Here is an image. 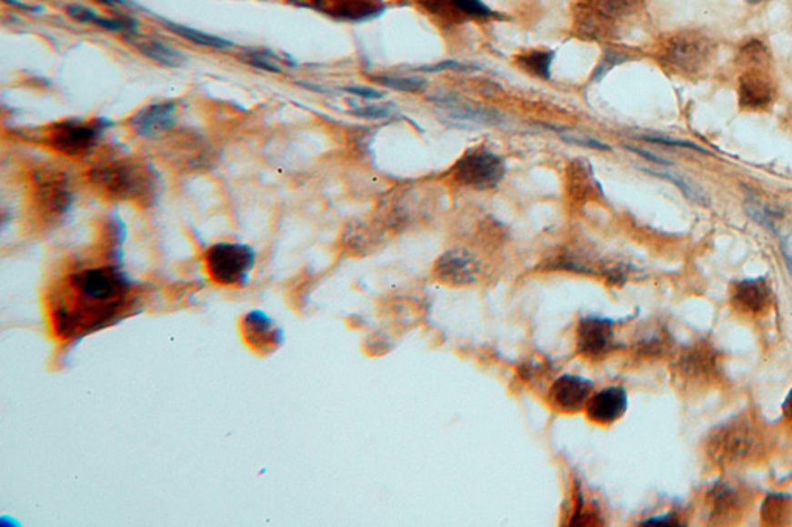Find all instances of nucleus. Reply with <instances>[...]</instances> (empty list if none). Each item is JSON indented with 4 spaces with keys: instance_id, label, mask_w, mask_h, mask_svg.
<instances>
[{
    "instance_id": "obj_14",
    "label": "nucleus",
    "mask_w": 792,
    "mask_h": 527,
    "mask_svg": "<svg viewBox=\"0 0 792 527\" xmlns=\"http://www.w3.org/2000/svg\"><path fill=\"white\" fill-rule=\"evenodd\" d=\"M627 407L628 398L624 388H604L601 392L591 394L586 405V416L596 424H613L626 414Z\"/></svg>"
},
{
    "instance_id": "obj_7",
    "label": "nucleus",
    "mask_w": 792,
    "mask_h": 527,
    "mask_svg": "<svg viewBox=\"0 0 792 527\" xmlns=\"http://www.w3.org/2000/svg\"><path fill=\"white\" fill-rule=\"evenodd\" d=\"M416 4L440 25L456 26L494 17V11L482 0H416Z\"/></svg>"
},
{
    "instance_id": "obj_15",
    "label": "nucleus",
    "mask_w": 792,
    "mask_h": 527,
    "mask_svg": "<svg viewBox=\"0 0 792 527\" xmlns=\"http://www.w3.org/2000/svg\"><path fill=\"white\" fill-rule=\"evenodd\" d=\"M244 333L246 342L257 352H273L282 343L284 333L264 311H251L245 315Z\"/></svg>"
},
{
    "instance_id": "obj_33",
    "label": "nucleus",
    "mask_w": 792,
    "mask_h": 527,
    "mask_svg": "<svg viewBox=\"0 0 792 527\" xmlns=\"http://www.w3.org/2000/svg\"><path fill=\"white\" fill-rule=\"evenodd\" d=\"M747 2H751V4H760L763 0H747Z\"/></svg>"
},
{
    "instance_id": "obj_30",
    "label": "nucleus",
    "mask_w": 792,
    "mask_h": 527,
    "mask_svg": "<svg viewBox=\"0 0 792 527\" xmlns=\"http://www.w3.org/2000/svg\"><path fill=\"white\" fill-rule=\"evenodd\" d=\"M348 92L350 94H359V96H363V98H381L383 94H378L376 90H370V88H348Z\"/></svg>"
},
{
    "instance_id": "obj_29",
    "label": "nucleus",
    "mask_w": 792,
    "mask_h": 527,
    "mask_svg": "<svg viewBox=\"0 0 792 527\" xmlns=\"http://www.w3.org/2000/svg\"><path fill=\"white\" fill-rule=\"evenodd\" d=\"M644 524H647V526H674L678 522H677V518L670 513V515H664V517L650 518Z\"/></svg>"
},
{
    "instance_id": "obj_25",
    "label": "nucleus",
    "mask_w": 792,
    "mask_h": 527,
    "mask_svg": "<svg viewBox=\"0 0 792 527\" xmlns=\"http://www.w3.org/2000/svg\"><path fill=\"white\" fill-rule=\"evenodd\" d=\"M379 84H383L384 87L405 92V94H415L421 92L425 88L426 84L420 79L414 78H376Z\"/></svg>"
},
{
    "instance_id": "obj_32",
    "label": "nucleus",
    "mask_w": 792,
    "mask_h": 527,
    "mask_svg": "<svg viewBox=\"0 0 792 527\" xmlns=\"http://www.w3.org/2000/svg\"><path fill=\"white\" fill-rule=\"evenodd\" d=\"M98 2L110 6L125 5V0H98Z\"/></svg>"
},
{
    "instance_id": "obj_3",
    "label": "nucleus",
    "mask_w": 792,
    "mask_h": 527,
    "mask_svg": "<svg viewBox=\"0 0 792 527\" xmlns=\"http://www.w3.org/2000/svg\"><path fill=\"white\" fill-rule=\"evenodd\" d=\"M715 53L717 45L709 37L697 32H681L661 42L657 56L668 72L697 78L714 63Z\"/></svg>"
},
{
    "instance_id": "obj_20",
    "label": "nucleus",
    "mask_w": 792,
    "mask_h": 527,
    "mask_svg": "<svg viewBox=\"0 0 792 527\" xmlns=\"http://www.w3.org/2000/svg\"><path fill=\"white\" fill-rule=\"evenodd\" d=\"M570 165L568 191L571 192V195L577 200L595 197V192L597 191L599 184L596 182L590 164L584 161H573Z\"/></svg>"
},
{
    "instance_id": "obj_16",
    "label": "nucleus",
    "mask_w": 792,
    "mask_h": 527,
    "mask_svg": "<svg viewBox=\"0 0 792 527\" xmlns=\"http://www.w3.org/2000/svg\"><path fill=\"white\" fill-rule=\"evenodd\" d=\"M176 104L161 103L147 105L130 119L132 129L145 138H156L175 124Z\"/></svg>"
},
{
    "instance_id": "obj_1",
    "label": "nucleus",
    "mask_w": 792,
    "mask_h": 527,
    "mask_svg": "<svg viewBox=\"0 0 792 527\" xmlns=\"http://www.w3.org/2000/svg\"><path fill=\"white\" fill-rule=\"evenodd\" d=\"M70 288L75 293V308L55 310V325L61 336H73L88 325L105 323L125 303L130 282L115 266L90 268L72 275Z\"/></svg>"
},
{
    "instance_id": "obj_21",
    "label": "nucleus",
    "mask_w": 792,
    "mask_h": 527,
    "mask_svg": "<svg viewBox=\"0 0 792 527\" xmlns=\"http://www.w3.org/2000/svg\"><path fill=\"white\" fill-rule=\"evenodd\" d=\"M553 59L555 53L549 50H528L516 57V65L529 76L546 81L551 76Z\"/></svg>"
},
{
    "instance_id": "obj_11",
    "label": "nucleus",
    "mask_w": 792,
    "mask_h": 527,
    "mask_svg": "<svg viewBox=\"0 0 792 527\" xmlns=\"http://www.w3.org/2000/svg\"><path fill=\"white\" fill-rule=\"evenodd\" d=\"M613 322L602 317H586L577 328V350L586 357H602L613 348Z\"/></svg>"
},
{
    "instance_id": "obj_19",
    "label": "nucleus",
    "mask_w": 792,
    "mask_h": 527,
    "mask_svg": "<svg viewBox=\"0 0 792 527\" xmlns=\"http://www.w3.org/2000/svg\"><path fill=\"white\" fill-rule=\"evenodd\" d=\"M68 13H70V16L78 19V21L85 22V24H95V25L101 26L104 30H109V32H135L136 25H138L130 17L114 19V17L99 16L96 11L83 5H70L68 6Z\"/></svg>"
},
{
    "instance_id": "obj_5",
    "label": "nucleus",
    "mask_w": 792,
    "mask_h": 527,
    "mask_svg": "<svg viewBox=\"0 0 792 527\" xmlns=\"http://www.w3.org/2000/svg\"><path fill=\"white\" fill-rule=\"evenodd\" d=\"M254 264L256 251L248 244H217L207 249V273L223 286H245Z\"/></svg>"
},
{
    "instance_id": "obj_22",
    "label": "nucleus",
    "mask_w": 792,
    "mask_h": 527,
    "mask_svg": "<svg viewBox=\"0 0 792 527\" xmlns=\"http://www.w3.org/2000/svg\"><path fill=\"white\" fill-rule=\"evenodd\" d=\"M138 50L145 56L151 57L156 63H160L161 65H166V67H180L185 63V56H183L182 53L176 52V50L169 47L166 44H163V42H140L138 44Z\"/></svg>"
},
{
    "instance_id": "obj_6",
    "label": "nucleus",
    "mask_w": 792,
    "mask_h": 527,
    "mask_svg": "<svg viewBox=\"0 0 792 527\" xmlns=\"http://www.w3.org/2000/svg\"><path fill=\"white\" fill-rule=\"evenodd\" d=\"M110 124L112 123L104 118L88 123L83 119H68L53 127L50 132V144L67 155L85 154L101 140Z\"/></svg>"
},
{
    "instance_id": "obj_10",
    "label": "nucleus",
    "mask_w": 792,
    "mask_h": 527,
    "mask_svg": "<svg viewBox=\"0 0 792 527\" xmlns=\"http://www.w3.org/2000/svg\"><path fill=\"white\" fill-rule=\"evenodd\" d=\"M310 5L326 16L347 22L375 19L386 10L384 0H310Z\"/></svg>"
},
{
    "instance_id": "obj_31",
    "label": "nucleus",
    "mask_w": 792,
    "mask_h": 527,
    "mask_svg": "<svg viewBox=\"0 0 792 527\" xmlns=\"http://www.w3.org/2000/svg\"><path fill=\"white\" fill-rule=\"evenodd\" d=\"M783 409H785V413H787V418L792 421V390L789 396H787V401H785V405H783Z\"/></svg>"
},
{
    "instance_id": "obj_4",
    "label": "nucleus",
    "mask_w": 792,
    "mask_h": 527,
    "mask_svg": "<svg viewBox=\"0 0 792 527\" xmlns=\"http://www.w3.org/2000/svg\"><path fill=\"white\" fill-rule=\"evenodd\" d=\"M506 165L502 156L487 147H474L463 154L451 167V178L460 186L476 191L494 189L502 182Z\"/></svg>"
},
{
    "instance_id": "obj_23",
    "label": "nucleus",
    "mask_w": 792,
    "mask_h": 527,
    "mask_svg": "<svg viewBox=\"0 0 792 527\" xmlns=\"http://www.w3.org/2000/svg\"><path fill=\"white\" fill-rule=\"evenodd\" d=\"M166 25L171 28L172 32H175L176 35L186 37L189 41L198 44V45H203V47L228 48L233 45V42L226 41L223 37L207 35V33L194 30V28H189V26L176 25V24H171V22H166Z\"/></svg>"
},
{
    "instance_id": "obj_18",
    "label": "nucleus",
    "mask_w": 792,
    "mask_h": 527,
    "mask_svg": "<svg viewBox=\"0 0 792 527\" xmlns=\"http://www.w3.org/2000/svg\"><path fill=\"white\" fill-rule=\"evenodd\" d=\"M769 299H771V293L765 279L743 280L737 284L734 293L737 305L740 306L741 310L751 311V313L765 310L769 303Z\"/></svg>"
},
{
    "instance_id": "obj_26",
    "label": "nucleus",
    "mask_w": 792,
    "mask_h": 527,
    "mask_svg": "<svg viewBox=\"0 0 792 527\" xmlns=\"http://www.w3.org/2000/svg\"><path fill=\"white\" fill-rule=\"evenodd\" d=\"M746 211L751 215L757 223H760L761 226L767 229H774V222H772V214L767 211L765 207L760 206L758 203H746Z\"/></svg>"
},
{
    "instance_id": "obj_8",
    "label": "nucleus",
    "mask_w": 792,
    "mask_h": 527,
    "mask_svg": "<svg viewBox=\"0 0 792 527\" xmlns=\"http://www.w3.org/2000/svg\"><path fill=\"white\" fill-rule=\"evenodd\" d=\"M777 96V85L767 68H745L738 81L740 107L747 112L769 109Z\"/></svg>"
},
{
    "instance_id": "obj_13",
    "label": "nucleus",
    "mask_w": 792,
    "mask_h": 527,
    "mask_svg": "<svg viewBox=\"0 0 792 527\" xmlns=\"http://www.w3.org/2000/svg\"><path fill=\"white\" fill-rule=\"evenodd\" d=\"M757 438L754 430L746 423H737L726 427L717 434L712 449L717 450V458L726 461L745 460L756 450Z\"/></svg>"
},
{
    "instance_id": "obj_9",
    "label": "nucleus",
    "mask_w": 792,
    "mask_h": 527,
    "mask_svg": "<svg viewBox=\"0 0 792 527\" xmlns=\"http://www.w3.org/2000/svg\"><path fill=\"white\" fill-rule=\"evenodd\" d=\"M436 277L449 284H471L482 277V264L465 249L443 254L436 266Z\"/></svg>"
},
{
    "instance_id": "obj_24",
    "label": "nucleus",
    "mask_w": 792,
    "mask_h": 527,
    "mask_svg": "<svg viewBox=\"0 0 792 527\" xmlns=\"http://www.w3.org/2000/svg\"><path fill=\"white\" fill-rule=\"evenodd\" d=\"M741 67L745 68H767V48L760 41H751L741 48L738 55Z\"/></svg>"
},
{
    "instance_id": "obj_12",
    "label": "nucleus",
    "mask_w": 792,
    "mask_h": 527,
    "mask_svg": "<svg viewBox=\"0 0 792 527\" xmlns=\"http://www.w3.org/2000/svg\"><path fill=\"white\" fill-rule=\"evenodd\" d=\"M593 393V383L576 374L560 376L549 392L556 409L565 413H575L586 407Z\"/></svg>"
},
{
    "instance_id": "obj_28",
    "label": "nucleus",
    "mask_w": 792,
    "mask_h": 527,
    "mask_svg": "<svg viewBox=\"0 0 792 527\" xmlns=\"http://www.w3.org/2000/svg\"><path fill=\"white\" fill-rule=\"evenodd\" d=\"M783 257L787 260V269L792 275V235L782 237Z\"/></svg>"
},
{
    "instance_id": "obj_2",
    "label": "nucleus",
    "mask_w": 792,
    "mask_h": 527,
    "mask_svg": "<svg viewBox=\"0 0 792 527\" xmlns=\"http://www.w3.org/2000/svg\"><path fill=\"white\" fill-rule=\"evenodd\" d=\"M644 0H575L571 5L576 36L602 41L637 16Z\"/></svg>"
},
{
    "instance_id": "obj_27",
    "label": "nucleus",
    "mask_w": 792,
    "mask_h": 527,
    "mask_svg": "<svg viewBox=\"0 0 792 527\" xmlns=\"http://www.w3.org/2000/svg\"><path fill=\"white\" fill-rule=\"evenodd\" d=\"M353 114H357V116H363V118H386V116L392 114V110L387 109V107L373 105V107H363V109L355 110Z\"/></svg>"
},
{
    "instance_id": "obj_17",
    "label": "nucleus",
    "mask_w": 792,
    "mask_h": 527,
    "mask_svg": "<svg viewBox=\"0 0 792 527\" xmlns=\"http://www.w3.org/2000/svg\"><path fill=\"white\" fill-rule=\"evenodd\" d=\"M98 178L104 186L127 197L140 191L145 184V176L134 165L123 163V164L110 165L109 169L99 172Z\"/></svg>"
}]
</instances>
